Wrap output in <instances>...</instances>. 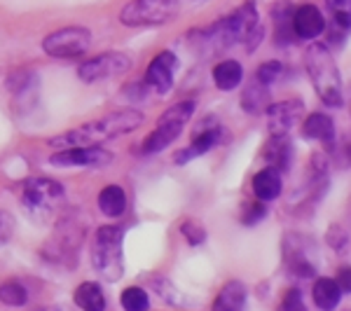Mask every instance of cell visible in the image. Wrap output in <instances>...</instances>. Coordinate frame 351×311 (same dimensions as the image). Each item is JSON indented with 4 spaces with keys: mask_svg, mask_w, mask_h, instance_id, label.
Returning <instances> with one entry per match:
<instances>
[{
    "mask_svg": "<svg viewBox=\"0 0 351 311\" xmlns=\"http://www.w3.org/2000/svg\"><path fill=\"white\" fill-rule=\"evenodd\" d=\"M143 112L138 110H112L101 120H92L82 127H75L71 132H64L61 136L49 138V145L61 150H75V148H99L122 134H129L143 124Z\"/></svg>",
    "mask_w": 351,
    "mask_h": 311,
    "instance_id": "6da1fadb",
    "label": "cell"
},
{
    "mask_svg": "<svg viewBox=\"0 0 351 311\" xmlns=\"http://www.w3.org/2000/svg\"><path fill=\"white\" fill-rule=\"evenodd\" d=\"M202 40H208L213 47H232V45H246L253 49L260 42L263 28H260L258 8L253 3H243L232 14L223 16L218 24L199 31Z\"/></svg>",
    "mask_w": 351,
    "mask_h": 311,
    "instance_id": "7a4b0ae2",
    "label": "cell"
},
{
    "mask_svg": "<svg viewBox=\"0 0 351 311\" xmlns=\"http://www.w3.org/2000/svg\"><path fill=\"white\" fill-rule=\"evenodd\" d=\"M304 66H307L309 80L314 84V92L319 94V99L330 108H339L344 103L342 77H339L337 64L326 45H311L304 54Z\"/></svg>",
    "mask_w": 351,
    "mask_h": 311,
    "instance_id": "3957f363",
    "label": "cell"
},
{
    "mask_svg": "<svg viewBox=\"0 0 351 311\" xmlns=\"http://www.w3.org/2000/svg\"><path fill=\"white\" fill-rule=\"evenodd\" d=\"M64 199V188L52 178H28L21 188V206L36 225L52 223Z\"/></svg>",
    "mask_w": 351,
    "mask_h": 311,
    "instance_id": "277c9868",
    "label": "cell"
},
{
    "mask_svg": "<svg viewBox=\"0 0 351 311\" xmlns=\"http://www.w3.org/2000/svg\"><path fill=\"white\" fill-rule=\"evenodd\" d=\"M122 246H124V229L117 225L99 227L92 241V264L96 274L106 281H120L124 274L122 262Z\"/></svg>",
    "mask_w": 351,
    "mask_h": 311,
    "instance_id": "5b68a950",
    "label": "cell"
},
{
    "mask_svg": "<svg viewBox=\"0 0 351 311\" xmlns=\"http://www.w3.org/2000/svg\"><path fill=\"white\" fill-rule=\"evenodd\" d=\"M197 103L195 101H178L176 105H171L164 115L160 117L157 127L152 129L148 138L143 140V155H155V152H162L164 148L173 143L176 138L183 132V127L190 122V117L195 115Z\"/></svg>",
    "mask_w": 351,
    "mask_h": 311,
    "instance_id": "8992f818",
    "label": "cell"
},
{
    "mask_svg": "<svg viewBox=\"0 0 351 311\" xmlns=\"http://www.w3.org/2000/svg\"><path fill=\"white\" fill-rule=\"evenodd\" d=\"M178 14V3L173 0H134L124 5L120 21L124 26H160Z\"/></svg>",
    "mask_w": 351,
    "mask_h": 311,
    "instance_id": "52a82bcc",
    "label": "cell"
},
{
    "mask_svg": "<svg viewBox=\"0 0 351 311\" xmlns=\"http://www.w3.org/2000/svg\"><path fill=\"white\" fill-rule=\"evenodd\" d=\"M92 45V33L84 26H66L59 31L49 33L43 40V49L47 56L54 59H73V56H82Z\"/></svg>",
    "mask_w": 351,
    "mask_h": 311,
    "instance_id": "ba28073f",
    "label": "cell"
},
{
    "mask_svg": "<svg viewBox=\"0 0 351 311\" xmlns=\"http://www.w3.org/2000/svg\"><path fill=\"white\" fill-rule=\"evenodd\" d=\"M284 260L286 267L298 279H311L316 274V251L314 241L304 234H286L284 239Z\"/></svg>",
    "mask_w": 351,
    "mask_h": 311,
    "instance_id": "9c48e42d",
    "label": "cell"
},
{
    "mask_svg": "<svg viewBox=\"0 0 351 311\" xmlns=\"http://www.w3.org/2000/svg\"><path fill=\"white\" fill-rule=\"evenodd\" d=\"M132 68V59L122 52H106L99 56H92L77 68V75L82 82H99L108 80V77L124 75Z\"/></svg>",
    "mask_w": 351,
    "mask_h": 311,
    "instance_id": "30bf717a",
    "label": "cell"
},
{
    "mask_svg": "<svg viewBox=\"0 0 351 311\" xmlns=\"http://www.w3.org/2000/svg\"><path fill=\"white\" fill-rule=\"evenodd\" d=\"M84 234H87V225L77 213H71L59 223L52 239V253L59 260H75V253L80 248Z\"/></svg>",
    "mask_w": 351,
    "mask_h": 311,
    "instance_id": "8fae6325",
    "label": "cell"
},
{
    "mask_svg": "<svg viewBox=\"0 0 351 311\" xmlns=\"http://www.w3.org/2000/svg\"><path fill=\"white\" fill-rule=\"evenodd\" d=\"M265 112H267V129H269L271 138H288V132L302 120L304 103L298 99L279 101V103L267 105Z\"/></svg>",
    "mask_w": 351,
    "mask_h": 311,
    "instance_id": "7c38bea8",
    "label": "cell"
},
{
    "mask_svg": "<svg viewBox=\"0 0 351 311\" xmlns=\"http://www.w3.org/2000/svg\"><path fill=\"white\" fill-rule=\"evenodd\" d=\"M176 68H178V56L173 52H160L145 71V82L155 89V94H169V89L173 87Z\"/></svg>",
    "mask_w": 351,
    "mask_h": 311,
    "instance_id": "4fadbf2b",
    "label": "cell"
},
{
    "mask_svg": "<svg viewBox=\"0 0 351 311\" xmlns=\"http://www.w3.org/2000/svg\"><path fill=\"white\" fill-rule=\"evenodd\" d=\"M112 155L108 150H101V148H75V150H61V152H54L49 157V164L54 166H89V169H96V166H106L110 164Z\"/></svg>",
    "mask_w": 351,
    "mask_h": 311,
    "instance_id": "5bb4252c",
    "label": "cell"
},
{
    "mask_svg": "<svg viewBox=\"0 0 351 311\" xmlns=\"http://www.w3.org/2000/svg\"><path fill=\"white\" fill-rule=\"evenodd\" d=\"M326 31V19L316 5H300L293 12V33L302 40H314Z\"/></svg>",
    "mask_w": 351,
    "mask_h": 311,
    "instance_id": "9a60e30c",
    "label": "cell"
},
{
    "mask_svg": "<svg viewBox=\"0 0 351 311\" xmlns=\"http://www.w3.org/2000/svg\"><path fill=\"white\" fill-rule=\"evenodd\" d=\"M328 42L342 45L351 33V0H330L328 3Z\"/></svg>",
    "mask_w": 351,
    "mask_h": 311,
    "instance_id": "2e32d148",
    "label": "cell"
},
{
    "mask_svg": "<svg viewBox=\"0 0 351 311\" xmlns=\"http://www.w3.org/2000/svg\"><path fill=\"white\" fill-rule=\"evenodd\" d=\"M10 92H12V103L19 110H31L33 101L38 99V75L36 73H21V75L10 77Z\"/></svg>",
    "mask_w": 351,
    "mask_h": 311,
    "instance_id": "e0dca14e",
    "label": "cell"
},
{
    "mask_svg": "<svg viewBox=\"0 0 351 311\" xmlns=\"http://www.w3.org/2000/svg\"><path fill=\"white\" fill-rule=\"evenodd\" d=\"M246 299H248L246 286L241 281L232 279L220 288V293L213 299L211 311H246Z\"/></svg>",
    "mask_w": 351,
    "mask_h": 311,
    "instance_id": "ac0fdd59",
    "label": "cell"
},
{
    "mask_svg": "<svg viewBox=\"0 0 351 311\" xmlns=\"http://www.w3.org/2000/svg\"><path fill=\"white\" fill-rule=\"evenodd\" d=\"M281 190H284V180L276 169L267 166L253 176V195L258 197V201H274Z\"/></svg>",
    "mask_w": 351,
    "mask_h": 311,
    "instance_id": "d6986e66",
    "label": "cell"
},
{
    "mask_svg": "<svg viewBox=\"0 0 351 311\" xmlns=\"http://www.w3.org/2000/svg\"><path fill=\"white\" fill-rule=\"evenodd\" d=\"M220 136H223V129H218V127L202 129V132L195 136V140L190 143V148L180 150L178 155H176V162H178V164H188L190 160H195V157L206 155V152L211 150L213 145H218Z\"/></svg>",
    "mask_w": 351,
    "mask_h": 311,
    "instance_id": "ffe728a7",
    "label": "cell"
},
{
    "mask_svg": "<svg viewBox=\"0 0 351 311\" xmlns=\"http://www.w3.org/2000/svg\"><path fill=\"white\" fill-rule=\"evenodd\" d=\"M311 297L321 311H335L342 299V288L335 279H316L314 288H311Z\"/></svg>",
    "mask_w": 351,
    "mask_h": 311,
    "instance_id": "44dd1931",
    "label": "cell"
},
{
    "mask_svg": "<svg viewBox=\"0 0 351 311\" xmlns=\"http://www.w3.org/2000/svg\"><path fill=\"white\" fill-rule=\"evenodd\" d=\"M99 211L106 218H120L127 211V192L120 185H106L99 192Z\"/></svg>",
    "mask_w": 351,
    "mask_h": 311,
    "instance_id": "7402d4cb",
    "label": "cell"
},
{
    "mask_svg": "<svg viewBox=\"0 0 351 311\" xmlns=\"http://www.w3.org/2000/svg\"><path fill=\"white\" fill-rule=\"evenodd\" d=\"M302 136L309 140H324V143H330L335 138V122H332L330 115L326 112H314L309 115L302 124Z\"/></svg>",
    "mask_w": 351,
    "mask_h": 311,
    "instance_id": "603a6c76",
    "label": "cell"
},
{
    "mask_svg": "<svg viewBox=\"0 0 351 311\" xmlns=\"http://www.w3.org/2000/svg\"><path fill=\"white\" fill-rule=\"evenodd\" d=\"M241 80H243V68H241L239 61L225 59L213 68V82H216V87L223 89V92H232V89H237L241 84Z\"/></svg>",
    "mask_w": 351,
    "mask_h": 311,
    "instance_id": "cb8c5ba5",
    "label": "cell"
},
{
    "mask_svg": "<svg viewBox=\"0 0 351 311\" xmlns=\"http://www.w3.org/2000/svg\"><path fill=\"white\" fill-rule=\"evenodd\" d=\"M75 304L82 311H104L106 309V295L99 284H82L75 288Z\"/></svg>",
    "mask_w": 351,
    "mask_h": 311,
    "instance_id": "d4e9b609",
    "label": "cell"
},
{
    "mask_svg": "<svg viewBox=\"0 0 351 311\" xmlns=\"http://www.w3.org/2000/svg\"><path fill=\"white\" fill-rule=\"evenodd\" d=\"M267 157L269 166L276 169V171H288L291 169V162H293V145L288 138H271V143L267 145Z\"/></svg>",
    "mask_w": 351,
    "mask_h": 311,
    "instance_id": "484cf974",
    "label": "cell"
},
{
    "mask_svg": "<svg viewBox=\"0 0 351 311\" xmlns=\"http://www.w3.org/2000/svg\"><path fill=\"white\" fill-rule=\"evenodd\" d=\"M120 304H122L124 311H148L150 309V297L143 288L129 286L127 290H122Z\"/></svg>",
    "mask_w": 351,
    "mask_h": 311,
    "instance_id": "4316f807",
    "label": "cell"
},
{
    "mask_svg": "<svg viewBox=\"0 0 351 311\" xmlns=\"http://www.w3.org/2000/svg\"><path fill=\"white\" fill-rule=\"evenodd\" d=\"M0 297H3L5 304H10V307H24L26 299H28V293L21 281H5L3 288H0Z\"/></svg>",
    "mask_w": 351,
    "mask_h": 311,
    "instance_id": "83f0119b",
    "label": "cell"
},
{
    "mask_svg": "<svg viewBox=\"0 0 351 311\" xmlns=\"http://www.w3.org/2000/svg\"><path fill=\"white\" fill-rule=\"evenodd\" d=\"M265 103H267V87H263V84H258V87H253L251 84V87L243 92V99H241L243 110L260 112L265 108Z\"/></svg>",
    "mask_w": 351,
    "mask_h": 311,
    "instance_id": "f1b7e54d",
    "label": "cell"
},
{
    "mask_svg": "<svg viewBox=\"0 0 351 311\" xmlns=\"http://www.w3.org/2000/svg\"><path fill=\"white\" fill-rule=\"evenodd\" d=\"M281 73H284L281 61H265V64L258 66L256 80H258V84H263V87H269V84H274L276 80H279Z\"/></svg>",
    "mask_w": 351,
    "mask_h": 311,
    "instance_id": "f546056e",
    "label": "cell"
},
{
    "mask_svg": "<svg viewBox=\"0 0 351 311\" xmlns=\"http://www.w3.org/2000/svg\"><path fill=\"white\" fill-rule=\"evenodd\" d=\"M180 234H183V239L188 241L190 246H202L204 241H206V229H204L202 223H197V220H185V223L180 225Z\"/></svg>",
    "mask_w": 351,
    "mask_h": 311,
    "instance_id": "4dcf8cb0",
    "label": "cell"
},
{
    "mask_svg": "<svg viewBox=\"0 0 351 311\" xmlns=\"http://www.w3.org/2000/svg\"><path fill=\"white\" fill-rule=\"evenodd\" d=\"M265 216H267V206H265L263 201H251L243 206L241 223L246 225V227H253V225H258Z\"/></svg>",
    "mask_w": 351,
    "mask_h": 311,
    "instance_id": "1f68e13d",
    "label": "cell"
},
{
    "mask_svg": "<svg viewBox=\"0 0 351 311\" xmlns=\"http://www.w3.org/2000/svg\"><path fill=\"white\" fill-rule=\"evenodd\" d=\"M276 311H307V304H304V297L298 288H291V290L284 293V299H281L279 309Z\"/></svg>",
    "mask_w": 351,
    "mask_h": 311,
    "instance_id": "d6a6232c",
    "label": "cell"
},
{
    "mask_svg": "<svg viewBox=\"0 0 351 311\" xmlns=\"http://www.w3.org/2000/svg\"><path fill=\"white\" fill-rule=\"evenodd\" d=\"M326 241H328V246L335 248V251H344L347 244H349V236H347V232L339 227V225H332V227L328 229V234H326Z\"/></svg>",
    "mask_w": 351,
    "mask_h": 311,
    "instance_id": "836d02e7",
    "label": "cell"
},
{
    "mask_svg": "<svg viewBox=\"0 0 351 311\" xmlns=\"http://www.w3.org/2000/svg\"><path fill=\"white\" fill-rule=\"evenodd\" d=\"M335 281L342 288V293H351V267H342L337 271Z\"/></svg>",
    "mask_w": 351,
    "mask_h": 311,
    "instance_id": "e575fe53",
    "label": "cell"
},
{
    "mask_svg": "<svg viewBox=\"0 0 351 311\" xmlns=\"http://www.w3.org/2000/svg\"><path fill=\"white\" fill-rule=\"evenodd\" d=\"M10 229H12V225H10ZM8 241V211H3V244Z\"/></svg>",
    "mask_w": 351,
    "mask_h": 311,
    "instance_id": "d590c367",
    "label": "cell"
},
{
    "mask_svg": "<svg viewBox=\"0 0 351 311\" xmlns=\"http://www.w3.org/2000/svg\"><path fill=\"white\" fill-rule=\"evenodd\" d=\"M38 311H61L59 307H52V304H49V307H43V309H38Z\"/></svg>",
    "mask_w": 351,
    "mask_h": 311,
    "instance_id": "8d00e7d4",
    "label": "cell"
}]
</instances>
